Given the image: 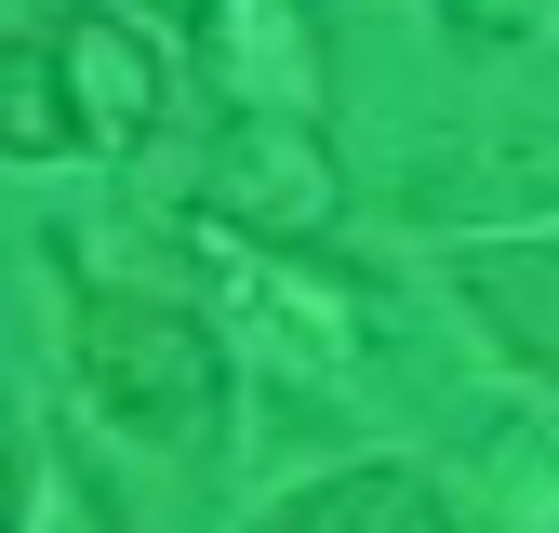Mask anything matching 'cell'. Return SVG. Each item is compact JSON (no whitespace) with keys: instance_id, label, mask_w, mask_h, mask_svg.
Segmentation results:
<instances>
[{"instance_id":"1","label":"cell","mask_w":559,"mask_h":533,"mask_svg":"<svg viewBox=\"0 0 559 533\" xmlns=\"http://www.w3.org/2000/svg\"><path fill=\"white\" fill-rule=\"evenodd\" d=\"M67 360H81L94 387V414L120 440H147V453H214L227 440V333L200 320L187 294L160 281H81V307H67Z\"/></svg>"},{"instance_id":"2","label":"cell","mask_w":559,"mask_h":533,"mask_svg":"<svg viewBox=\"0 0 559 533\" xmlns=\"http://www.w3.org/2000/svg\"><path fill=\"white\" fill-rule=\"evenodd\" d=\"M14 54H27V40H14ZM40 81H53L67 147H133V133H160V107H174L160 54L133 40L120 14H53V27H40Z\"/></svg>"},{"instance_id":"3","label":"cell","mask_w":559,"mask_h":533,"mask_svg":"<svg viewBox=\"0 0 559 533\" xmlns=\"http://www.w3.org/2000/svg\"><path fill=\"white\" fill-rule=\"evenodd\" d=\"M453 294L479 307V333H493L520 374H559V240H466Z\"/></svg>"},{"instance_id":"4","label":"cell","mask_w":559,"mask_h":533,"mask_svg":"<svg viewBox=\"0 0 559 533\" xmlns=\"http://www.w3.org/2000/svg\"><path fill=\"white\" fill-rule=\"evenodd\" d=\"M453 533H559V427H479V453L453 466Z\"/></svg>"},{"instance_id":"5","label":"cell","mask_w":559,"mask_h":533,"mask_svg":"<svg viewBox=\"0 0 559 533\" xmlns=\"http://www.w3.org/2000/svg\"><path fill=\"white\" fill-rule=\"evenodd\" d=\"M266 533H453V494L427 466H400V453H360V466H333V481H307Z\"/></svg>"},{"instance_id":"6","label":"cell","mask_w":559,"mask_h":533,"mask_svg":"<svg viewBox=\"0 0 559 533\" xmlns=\"http://www.w3.org/2000/svg\"><path fill=\"white\" fill-rule=\"evenodd\" d=\"M214 214H240L253 240H307L333 214V174L307 161V133H227V174H214Z\"/></svg>"},{"instance_id":"7","label":"cell","mask_w":559,"mask_h":533,"mask_svg":"<svg viewBox=\"0 0 559 533\" xmlns=\"http://www.w3.org/2000/svg\"><path fill=\"white\" fill-rule=\"evenodd\" d=\"M14 507H40V533H94V507H81V494H53V481H40L27 427H14Z\"/></svg>"},{"instance_id":"8","label":"cell","mask_w":559,"mask_h":533,"mask_svg":"<svg viewBox=\"0 0 559 533\" xmlns=\"http://www.w3.org/2000/svg\"><path fill=\"white\" fill-rule=\"evenodd\" d=\"M133 14H160V27H214V0H133Z\"/></svg>"}]
</instances>
